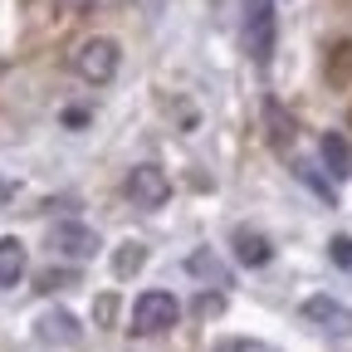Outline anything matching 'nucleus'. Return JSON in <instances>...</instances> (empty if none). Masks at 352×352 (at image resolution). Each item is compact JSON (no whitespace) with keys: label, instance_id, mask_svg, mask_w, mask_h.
Segmentation results:
<instances>
[{"label":"nucleus","instance_id":"obj_1","mask_svg":"<svg viewBox=\"0 0 352 352\" xmlns=\"http://www.w3.org/2000/svg\"><path fill=\"white\" fill-rule=\"evenodd\" d=\"M176 323H182V303H176L166 289H147V294H138V303H132V333H138V338L171 333Z\"/></svg>","mask_w":352,"mask_h":352},{"label":"nucleus","instance_id":"obj_2","mask_svg":"<svg viewBox=\"0 0 352 352\" xmlns=\"http://www.w3.org/2000/svg\"><path fill=\"white\" fill-rule=\"evenodd\" d=\"M274 39H279L274 0H245V44H250V59L259 69L274 59Z\"/></svg>","mask_w":352,"mask_h":352},{"label":"nucleus","instance_id":"obj_3","mask_svg":"<svg viewBox=\"0 0 352 352\" xmlns=\"http://www.w3.org/2000/svg\"><path fill=\"white\" fill-rule=\"evenodd\" d=\"M74 74L83 83H113V74H118V44L108 34L83 39L78 50H74Z\"/></svg>","mask_w":352,"mask_h":352},{"label":"nucleus","instance_id":"obj_4","mask_svg":"<svg viewBox=\"0 0 352 352\" xmlns=\"http://www.w3.org/2000/svg\"><path fill=\"white\" fill-rule=\"evenodd\" d=\"M122 191H127V201L138 206V210H162V206L171 201V176H166L162 166L142 162V166H132V171H127Z\"/></svg>","mask_w":352,"mask_h":352},{"label":"nucleus","instance_id":"obj_5","mask_svg":"<svg viewBox=\"0 0 352 352\" xmlns=\"http://www.w3.org/2000/svg\"><path fill=\"white\" fill-rule=\"evenodd\" d=\"M50 250L64 254V259H94L103 250V240H98L94 226H83V220H59L50 230Z\"/></svg>","mask_w":352,"mask_h":352},{"label":"nucleus","instance_id":"obj_6","mask_svg":"<svg viewBox=\"0 0 352 352\" xmlns=\"http://www.w3.org/2000/svg\"><path fill=\"white\" fill-rule=\"evenodd\" d=\"M34 338L50 342V347H78L83 328H78V318L69 314V308H44V314L34 318Z\"/></svg>","mask_w":352,"mask_h":352},{"label":"nucleus","instance_id":"obj_7","mask_svg":"<svg viewBox=\"0 0 352 352\" xmlns=\"http://www.w3.org/2000/svg\"><path fill=\"white\" fill-rule=\"evenodd\" d=\"M230 245H235V259H240V264H250V270H264V264L274 259V245L264 240L259 230H250V226H235Z\"/></svg>","mask_w":352,"mask_h":352},{"label":"nucleus","instance_id":"obj_8","mask_svg":"<svg viewBox=\"0 0 352 352\" xmlns=\"http://www.w3.org/2000/svg\"><path fill=\"white\" fill-rule=\"evenodd\" d=\"M303 318H314V323H323V328H333V333H352V314L338 303V298H308L303 303Z\"/></svg>","mask_w":352,"mask_h":352},{"label":"nucleus","instance_id":"obj_9","mask_svg":"<svg viewBox=\"0 0 352 352\" xmlns=\"http://www.w3.org/2000/svg\"><path fill=\"white\" fill-rule=\"evenodd\" d=\"M318 152H323V162H328V171L338 176V182H347V176H352V147H347L342 132H323Z\"/></svg>","mask_w":352,"mask_h":352},{"label":"nucleus","instance_id":"obj_10","mask_svg":"<svg viewBox=\"0 0 352 352\" xmlns=\"http://www.w3.org/2000/svg\"><path fill=\"white\" fill-rule=\"evenodd\" d=\"M25 264H30L25 259V245L6 235V240H0V289H15L25 279Z\"/></svg>","mask_w":352,"mask_h":352},{"label":"nucleus","instance_id":"obj_11","mask_svg":"<svg viewBox=\"0 0 352 352\" xmlns=\"http://www.w3.org/2000/svg\"><path fill=\"white\" fill-rule=\"evenodd\" d=\"M186 270H191L196 279H210L215 289H230V270H226V264H220L210 250H196V254L186 259Z\"/></svg>","mask_w":352,"mask_h":352},{"label":"nucleus","instance_id":"obj_12","mask_svg":"<svg viewBox=\"0 0 352 352\" xmlns=\"http://www.w3.org/2000/svg\"><path fill=\"white\" fill-rule=\"evenodd\" d=\"M147 264V245H138V240H122L118 245V254H113V274L118 279H132Z\"/></svg>","mask_w":352,"mask_h":352},{"label":"nucleus","instance_id":"obj_13","mask_svg":"<svg viewBox=\"0 0 352 352\" xmlns=\"http://www.w3.org/2000/svg\"><path fill=\"white\" fill-rule=\"evenodd\" d=\"M264 113H270V127H274V132H270V138H274V147H284V142H294V122L284 118V108H279L274 98H270V103H264Z\"/></svg>","mask_w":352,"mask_h":352},{"label":"nucleus","instance_id":"obj_14","mask_svg":"<svg viewBox=\"0 0 352 352\" xmlns=\"http://www.w3.org/2000/svg\"><path fill=\"white\" fill-rule=\"evenodd\" d=\"M34 284H39V294H54V289H64V284H78V270H44Z\"/></svg>","mask_w":352,"mask_h":352},{"label":"nucleus","instance_id":"obj_15","mask_svg":"<svg viewBox=\"0 0 352 352\" xmlns=\"http://www.w3.org/2000/svg\"><path fill=\"white\" fill-rule=\"evenodd\" d=\"M210 352H274V347L259 342V338H226V342H215Z\"/></svg>","mask_w":352,"mask_h":352},{"label":"nucleus","instance_id":"obj_16","mask_svg":"<svg viewBox=\"0 0 352 352\" xmlns=\"http://www.w3.org/2000/svg\"><path fill=\"white\" fill-rule=\"evenodd\" d=\"M328 259L338 264V270H352V235H338V240L328 245Z\"/></svg>","mask_w":352,"mask_h":352},{"label":"nucleus","instance_id":"obj_17","mask_svg":"<svg viewBox=\"0 0 352 352\" xmlns=\"http://www.w3.org/2000/svg\"><path fill=\"white\" fill-rule=\"evenodd\" d=\"M113 314H118V298H113V294H103V298L94 303V318H98V328H108V323H113Z\"/></svg>","mask_w":352,"mask_h":352},{"label":"nucleus","instance_id":"obj_18","mask_svg":"<svg viewBox=\"0 0 352 352\" xmlns=\"http://www.w3.org/2000/svg\"><path fill=\"white\" fill-rule=\"evenodd\" d=\"M210 314H220V298L206 294V298H201V318H210Z\"/></svg>","mask_w":352,"mask_h":352},{"label":"nucleus","instance_id":"obj_19","mask_svg":"<svg viewBox=\"0 0 352 352\" xmlns=\"http://www.w3.org/2000/svg\"><path fill=\"white\" fill-rule=\"evenodd\" d=\"M54 6H64V10H88L94 0H54Z\"/></svg>","mask_w":352,"mask_h":352},{"label":"nucleus","instance_id":"obj_20","mask_svg":"<svg viewBox=\"0 0 352 352\" xmlns=\"http://www.w3.org/2000/svg\"><path fill=\"white\" fill-rule=\"evenodd\" d=\"M6 196H15V182H6V176H0V201Z\"/></svg>","mask_w":352,"mask_h":352}]
</instances>
